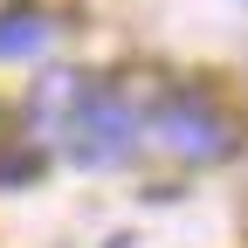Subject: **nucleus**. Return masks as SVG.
Segmentation results:
<instances>
[{"mask_svg":"<svg viewBox=\"0 0 248 248\" xmlns=\"http://www.w3.org/2000/svg\"><path fill=\"white\" fill-rule=\"evenodd\" d=\"M69 152L83 166H117L124 152H131V131H138V117L124 97H110V90H83V104L69 110Z\"/></svg>","mask_w":248,"mask_h":248,"instance_id":"f03ea898","label":"nucleus"},{"mask_svg":"<svg viewBox=\"0 0 248 248\" xmlns=\"http://www.w3.org/2000/svg\"><path fill=\"white\" fill-rule=\"evenodd\" d=\"M152 145L172 152V159H186V166H207V159H228L234 152V124L207 97H172V104H159V117H152Z\"/></svg>","mask_w":248,"mask_h":248,"instance_id":"f257e3e1","label":"nucleus"},{"mask_svg":"<svg viewBox=\"0 0 248 248\" xmlns=\"http://www.w3.org/2000/svg\"><path fill=\"white\" fill-rule=\"evenodd\" d=\"M48 48V21L42 14H7L0 21V55H35Z\"/></svg>","mask_w":248,"mask_h":248,"instance_id":"7ed1b4c3","label":"nucleus"}]
</instances>
